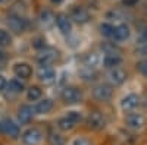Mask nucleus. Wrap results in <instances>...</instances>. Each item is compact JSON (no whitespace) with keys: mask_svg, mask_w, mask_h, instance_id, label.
<instances>
[{"mask_svg":"<svg viewBox=\"0 0 147 145\" xmlns=\"http://www.w3.org/2000/svg\"><path fill=\"white\" fill-rule=\"evenodd\" d=\"M125 123L129 129L132 130H138V129H143L144 125H146V119L143 114L140 113H128L127 117H125Z\"/></svg>","mask_w":147,"mask_h":145,"instance_id":"1","label":"nucleus"},{"mask_svg":"<svg viewBox=\"0 0 147 145\" xmlns=\"http://www.w3.org/2000/svg\"><path fill=\"white\" fill-rule=\"evenodd\" d=\"M93 97L97 101H109L112 98V88L106 84H100V85H96L93 90Z\"/></svg>","mask_w":147,"mask_h":145,"instance_id":"2","label":"nucleus"},{"mask_svg":"<svg viewBox=\"0 0 147 145\" xmlns=\"http://www.w3.org/2000/svg\"><path fill=\"white\" fill-rule=\"evenodd\" d=\"M62 98H63V101L68 103V104H75V103L81 101L82 94H81V91H80L78 88H75V87H66V88L62 91Z\"/></svg>","mask_w":147,"mask_h":145,"instance_id":"3","label":"nucleus"},{"mask_svg":"<svg viewBox=\"0 0 147 145\" xmlns=\"http://www.w3.org/2000/svg\"><path fill=\"white\" fill-rule=\"evenodd\" d=\"M37 75H38V79L43 82V84H52L55 82L56 79V74L52 66L49 65H41L38 67V72H37Z\"/></svg>","mask_w":147,"mask_h":145,"instance_id":"4","label":"nucleus"},{"mask_svg":"<svg viewBox=\"0 0 147 145\" xmlns=\"http://www.w3.org/2000/svg\"><path fill=\"white\" fill-rule=\"evenodd\" d=\"M107 78L110 81V84H113V85H121V84H124L125 79H127V74L124 69L121 67H110L109 74H107Z\"/></svg>","mask_w":147,"mask_h":145,"instance_id":"5","label":"nucleus"},{"mask_svg":"<svg viewBox=\"0 0 147 145\" xmlns=\"http://www.w3.org/2000/svg\"><path fill=\"white\" fill-rule=\"evenodd\" d=\"M87 126L93 130H100L105 128V117L99 112H91L87 119Z\"/></svg>","mask_w":147,"mask_h":145,"instance_id":"6","label":"nucleus"},{"mask_svg":"<svg viewBox=\"0 0 147 145\" xmlns=\"http://www.w3.org/2000/svg\"><path fill=\"white\" fill-rule=\"evenodd\" d=\"M41 132L38 129H28L24 132V135H22V141L25 145H37V144H40L41 141Z\"/></svg>","mask_w":147,"mask_h":145,"instance_id":"7","label":"nucleus"},{"mask_svg":"<svg viewBox=\"0 0 147 145\" xmlns=\"http://www.w3.org/2000/svg\"><path fill=\"white\" fill-rule=\"evenodd\" d=\"M138 104H140V98L136 94H128L121 101V107H122V110H125V112H132Z\"/></svg>","mask_w":147,"mask_h":145,"instance_id":"8","label":"nucleus"},{"mask_svg":"<svg viewBox=\"0 0 147 145\" xmlns=\"http://www.w3.org/2000/svg\"><path fill=\"white\" fill-rule=\"evenodd\" d=\"M7 23H9V28L15 32H22L24 29L27 28V22L24 18L18 16V15H10L9 19H7Z\"/></svg>","mask_w":147,"mask_h":145,"instance_id":"9","label":"nucleus"},{"mask_svg":"<svg viewBox=\"0 0 147 145\" xmlns=\"http://www.w3.org/2000/svg\"><path fill=\"white\" fill-rule=\"evenodd\" d=\"M56 57H57L56 50H53V48H44V50L40 51V54H38L37 59H38V62L41 65H50L56 60Z\"/></svg>","mask_w":147,"mask_h":145,"instance_id":"10","label":"nucleus"},{"mask_svg":"<svg viewBox=\"0 0 147 145\" xmlns=\"http://www.w3.org/2000/svg\"><path fill=\"white\" fill-rule=\"evenodd\" d=\"M0 129H2V132L7 134L12 138H16L19 135V128H18V125H15L12 122V120H5L3 123H0Z\"/></svg>","mask_w":147,"mask_h":145,"instance_id":"11","label":"nucleus"},{"mask_svg":"<svg viewBox=\"0 0 147 145\" xmlns=\"http://www.w3.org/2000/svg\"><path fill=\"white\" fill-rule=\"evenodd\" d=\"M13 72H15V75L18 78H22V79H28L31 76V74H32L31 66L28 63H18V65H15Z\"/></svg>","mask_w":147,"mask_h":145,"instance_id":"12","label":"nucleus"},{"mask_svg":"<svg viewBox=\"0 0 147 145\" xmlns=\"http://www.w3.org/2000/svg\"><path fill=\"white\" fill-rule=\"evenodd\" d=\"M72 19L75 21V22H78V23H85L88 19H90V16H88V12L85 10L84 7H75L72 10Z\"/></svg>","mask_w":147,"mask_h":145,"instance_id":"13","label":"nucleus"},{"mask_svg":"<svg viewBox=\"0 0 147 145\" xmlns=\"http://www.w3.org/2000/svg\"><path fill=\"white\" fill-rule=\"evenodd\" d=\"M112 37L116 40V41H125L128 37H129V28L127 25H118L115 29H113V35Z\"/></svg>","mask_w":147,"mask_h":145,"instance_id":"14","label":"nucleus"},{"mask_svg":"<svg viewBox=\"0 0 147 145\" xmlns=\"http://www.w3.org/2000/svg\"><path fill=\"white\" fill-rule=\"evenodd\" d=\"M18 117L21 120V123H28L32 117V108L30 106H21L18 110Z\"/></svg>","mask_w":147,"mask_h":145,"instance_id":"15","label":"nucleus"},{"mask_svg":"<svg viewBox=\"0 0 147 145\" xmlns=\"http://www.w3.org/2000/svg\"><path fill=\"white\" fill-rule=\"evenodd\" d=\"M52 107H53V103L50 100H43V101H38L35 104L34 107V112L37 114H44V113H49L52 110Z\"/></svg>","mask_w":147,"mask_h":145,"instance_id":"16","label":"nucleus"},{"mask_svg":"<svg viewBox=\"0 0 147 145\" xmlns=\"http://www.w3.org/2000/svg\"><path fill=\"white\" fill-rule=\"evenodd\" d=\"M121 57H119V54H106L105 56V59H103V65L106 66V67H116V66H119L121 65Z\"/></svg>","mask_w":147,"mask_h":145,"instance_id":"17","label":"nucleus"},{"mask_svg":"<svg viewBox=\"0 0 147 145\" xmlns=\"http://www.w3.org/2000/svg\"><path fill=\"white\" fill-rule=\"evenodd\" d=\"M56 23H57V28L62 31L63 34H69V31H71V22H69V19L65 15H59L56 18Z\"/></svg>","mask_w":147,"mask_h":145,"instance_id":"18","label":"nucleus"},{"mask_svg":"<svg viewBox=\"0 0 147 145\" xmlns=\"http://www.w3.org/2000/svg\"><path fill=\"white\" fill-rule=\"evenodd\" d=\"M49 144L50 145H65V139L56 132H50L49 134Z\"/></svg>","mask_w":147,"mask_h":145,"instance_id":"19","label":"nucleus"},{"mask_svg":"<svg viewBox=\"0 0 147 145\" xmlns=\"http://www.w3.org/2000/svg\"><path fill=\"white\" fill-rule=\"evenodd\" d=\"M7 88H9V91H12L13 94H18V92H21V91L24 90V85H22V82H21V81H18V79H12V81L7 84Z\"/></svg>","mask_w":147,"mask_h":145,"instance_id":"20","label":"nucleus"},{"mask_svg":"<svg viewBox=\"0 0 147 145\" xmlns=\"http://www.w3.org/2000/svg\"><path fill=\"white\" fill-rule=\"evenodd\" d=\"M100 63V57H99V54H88L87 56V59H85V66H88V67H91V69H94L97 65Z\"/></svg>","mask_w":147,"mask_h":145,"instance_id":"21","label":"nucleus"},{"mask_svg":"<svg viewBox=\"0 0 147 145\" xmlns=\"http://www.w3.org/2000/svg\"><path fill=\"white\" fill-rule=\"evenodd\" d=\"M57 126H59V129H62V130H71L74 126H75V123L71 122L68 117H63V119H60L57 122Z\"/></svg>","mask_w":147,"mask_h":145,"instance_id":"22","label":"nucleus"},{"mask_svg":"<svg viewBox=\"0 0 147 145\" xmlns=\"http://www.w3.org/2000/svg\"><path fill=\"white\" fill-rule=\"evenodd\" d=\"M28 98L30 100H32V101H35V100H38L40 97H41V90L38 88V87H31L30 90H28Z\"/></svg>","mask_w":147,"mask_h":145,"instance_id":"23","label":"nucleus"},{"mask_svg":"<svg viewBox=\"0 0 147 145\" xmlns=\"http://www.w3.org/2000/svg\"><path fill=\"white\" fill-rule=\"evenodd\" d=\"M113 29L115 28L110 25V23H102V27H100V31H102V34L105 35V37H112Z\"/></svg>","mask_w":147,"mask_h":145,"instance_id":"24","label":"nucleus"},{"mask_svg":"<svg viewBox=\"0 0 147 145\" xmlns=\"http://www.w3.org/2000/svg\"><path fill=\"white\" fill-rule=\"evenodd\" d=\"M10 43H12L10 35L5 29H0V45H9Z\"/></svg>","mask_w":147,"mask_h":145,"instance_id":"25","label":"nucleus"},{"mask_svg":"<svg viewBox=\"0 0 147 145\" xmlns=\"http://www.w3.org/2000/svg\"><path fill=\"white\" fill-rule=\"evenodd\" d=\"M66 117L71 120V122H74V123H75V125H77L78 122H81V114H80L78 112H69Z\"/></svg>","mask_w":147,"mask_h":145,"instance_id":"26","label":"nucleus"},{"mask_svg":"<svg viewBox=\"0 0 147 145\" xmlns=\"http://www.w3.org/2000/svg\"><path fill=\"white\" fill-rule=\"evenodd\" d=\"M138 69H140V72L147 78V60H144V62H140L138 63Z\"/></svg>","mask_w":147,"mask_h":145,"instance_id":"27","label":"nucleus"},{"mask_svg":"<svg viewBox=\"0 0 147 145\" xmlns=\"http://www.w3.org/2000/svg\"><path fill=\"white\" fill-rule=\"evenodd\" d=\"M74 145H91V142L85 138H77L74 141Z\"/></svg>","mask_w":147,"mask_h":145,"instance_id":"28","label":"nucleus"},{"mask_svg":"<svg viewBox=\"0 0 147 145\" xmlns=\"http://www.w3.org/2000/svg\"><path fill=\"white\" fill-rule=\"evenodd\" d=\"M122 3L125 6H134V5L138 3V0H122Z\"/></svg>","mask_w":147,"mask_h":145,"instance_id":"29","label":"nucleus"},{"mask_svg":"<svg viewBox=\"0 0 147 145\" xmlns=\"http://www.w3.org/2000/svg\"><path fill=\"white\" fill-rule=\"evenodd\" d=\"M7 85V84H6V79H5V76H2V75H0V91H2L5 87Z\"/></svg>","mask_w":147,"mask_h":145,"instance_id":"30","label":"nucleus"},{"mask_svg":"<svg viewBox=\"0 0 147 145\" xmlns=\"http://www.w3.org/2000/svg\"><path fill=\"white\" fill-rule=\"evenodd\" d=\"M52 2H53V3H56V5H59L60 2H62V0H52Z\"/></svg>","mask_w":147,"mask_h":145,"instance_id":"31","label":"nucleus"},{"mask_svg":"<svg viewBox=\"0 0 147 145\" xmlns=\"http://www.w3.org/2000/svg\"><path fill=\"white\" fill-rule=\"evenodd\" d=\"M5 2H7V0H0V3H5Z\"/></svg>","mask_w":147,"mask_h":145,"instance_id":"32","label":"nucleus"}]
</instances>
